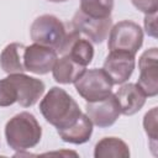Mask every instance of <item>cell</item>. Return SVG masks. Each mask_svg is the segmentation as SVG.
<instances>
[{
	"mask_svg": "<svg viewBox=\"0 0 158 158\" xmlns=\"http://www.w3.org/2000/svg\"><path fill=\"white\" fill-rule=\"evenodd\" d=\"M58 58V53L51 48L38 43L26 46L23 53V65L27 72L44 75L52 72L53 65Z\"/></svg>",
	"mask_w": 158,
	"mask_h": 158,
	"instance_id": "ba28073f",
	"label": "cell"
},
{
	"mask_svg": "<svg viewBox=\"0 0 158 158\" xmlns=\"http://www.w3.org/2000/svg\"><path fill=\"white\" fill-rule=\"evenodd\" d=\"M86 67L77 63L69 56L62 54L60 58H57L52 74L53 79L59 84H73L86 69Z\"/></svg>",
	"mask_w": 158,
	"mask_h": 158,
	"instance_id": "9a60e30c",
	"label": "cell"
},
{
	"mask_svg": "<svg viewBox=\"0 0 158 158\" xmlns=\"http://www.w3.org/2000/svg\"><path fill=\"white\" fill-rule=\"evenodd\" d=\"M142 43L143 31L138 23L130 20H122L111 26L107 42V48L110 51H123L136 56Z\"/></svg>",
	"mask_w": 158,
	"mask_h": 158,
	"instance_id": "5b68a950",
	"label": "cell"
},
{
	"mask_svg": "<svg viewBox=\"0 0 158 158\" xmlns=\"http://www.w3.org/2000/svg\"><path fill=\"white\" fill-rule=\"evenodd\" d=\"M85 110L93 125L100 128L112 126L118 118V116L121 115L120 106L115 94H111L107 98L99 101L86 102Z\"/></svg>",
	"mask_w": 158,
	"mask_h": 158,
	"instance_id": "30bf717a",
	"label": "cell"
},
{
	"mask_svg": "<svg viewBox=\"0 0 158 158\" xmlns=\"http://www.w3.org/2000/svg\"><path fill=\"white\" fill-rule=\"evenodd\" d=\"M95 158H128L130 148L125 141L117 137H104L94 148Z\"/></svg>",
	"mask_w": 158,
	"mask_h": 158,
	"instance_id": "e0dca14e",
	"label": "cell"
},
{
	"mask_svg": "<svg viewBox=\"0 0 158 158\" xmlns=\"http://www.w3.org/2000/svg\"><path fill=\"white\" fill-rule=\"evenodd\" d=\"M60 54H67L77 63L86 67L94 58V47L88 38L72 30L68 32V37Z\"/></svg>",
	"mask_w": 158,
	"mask_h": 158,
	"instance_id": "7c38bea8",
	"label": "cell"
},
{
	"mask_svg": "<svg viewBox=\"0 0 158 158\" xmlns=\"http://www.w3.org/2000/svg\"><path fill=\"white\" fill-rule=\"evenodd\" d=\"M135 56L123 51H110L104 62V70L111 79L112 84L120 85L126 83L135 70Z\"/></svg>",
	"mask_w": 158,
	"mask_h": 158,
	"instance_id": "8fae6325",
	"label": "cell"
},
{
	"mask_svg": "<svg viewBox=\"0 0 158 158\" xmlns=\"http://www.w3.org/2000/svg\"><path fill=\"white\" fill-rule=\"evenodd\" d=\"M144 30L148 36L157 38V12L147 14L144 16Z\"/></svg>",
	"mask_w": 158,
	"mask_h": 158,
	"instance_id": "7402d4cb",
	"label": "cell"
},
{
	"mask_svg": "<svg viewBox=\"0 0 158 158\" xmlns=\"http://www.w3.org/2000/svg\"><path fill=\"white\" fill-rule=\"evenodd\" d=\"M57 133L67 143L83 144L88 142L93 135V122L90 121L88 115L81 114L74 123L65 128L57 130Z\"/></svg>",
	"mask_w": 158,
	"mask_h": 158,
	"instance_id": "5bb4252c",
	"label": "cell"
},
{
	"mask_svg": "<svg viewBox=\"0 0 158 158\" xmlns=\"http://www.w3.org/2000/svg\"><path fill=\"white\" fill-rule=\"evenodd\" d=\"M51 2H64V1H68V0H48Z\"/></svg>",
	"mask_w": 158,
	"mask_h": 158,
	"instance_id": "603a6c76",
	"label": "cell"
},
{
	"mask_svg": "<svg viewBox=\"0 0 158 158\" xmlns=\"http://www.w3.org/2000/svg\"><path fill=\"white\" fill-rule=\"evenodd\" d=\"M157 107H152L148 112H146L144 117H143V127H144V131L148 136V138L151 139L149 144H151V148H156V144H157V128H158V125H157Z\"/></svg>",
	"mask_w": 158,
	"mask_h": 158,
	"instance_id": "d6986e66",
	"label": "cell"
},
{
	"mask_svg": "<svg viewBox=\"0 0 158 158\" xmlns=\"http://www.w3.org/2000/svg\"><path fill=\"white\" fill-rule=\"evenodd\" d=\"M133 6L142 11L144 15L157 12L158 10V0H131Z\"/></svg>",
	"mask_w": 158,
	"mask_h": 158,
	"instance_id": "44dd1931",
	"label": "cell"
},
{
	"mask_svg": "<svg viewBox=\"0 0 158 158\" xmlns=\"http://www.w3.org/2000/svg\"><path fill=\"white\" fill-rule=\"evenodd\" d=\"M114 0H80L79 10L90 17L106 19L111 17Z\"/></svg>",
	"mask_w": 158,
	"mask_h": 158,
	"instance_id": "ac0fdd59",
	"label": "cell"
},
{
	"mask_svg": "<svg viewBox=\"0 0 158 158\" xmlns=\"http://www.w3.org/2000/svg\"><path fill=\"white\" fill-rule=\"evenodd\" d=\"M17 102V93L12 83L4 78L0 80V107L11 106L12 104Z\"/></svg>",
	"mask_w": 158,
	"mask_h": 158,
	"instance_id": "ffe728a7",
	"label": "cell"
},
{
	"mask_svg": "<svg viewBox=\"0 0 158 158\" xmlns=\"http://www.w3.org/2000/svg\"><path fill=\"white\" fill-rule=\"evenodd\" d=\"M158 49L152 47L144 51L138 59L139 77L137 85L146 96L153 98L158 94Z\"/></svg>",
	"mask_w": 158,
	"mask_h": 158,
	"instance_id": "52a82bcc",
	"label": "cell"
},
{
	"mask_svg": "<svg viewBox=\"0 0 158 158\" xmlns=\"http://www.w3.org/2000/svg\"><path fill=\"white\" fill-rule=\"evenodd\" d=\"M16 89L17 102L22 107L33 106L44 93V83L41 79L26 75L23 73L9 74L6 77Z\"/></svg>",
	"mask_w": 158,
	"mask_h": 158,
	"instance_id": "9c48e42d",
	"label": "cell"
},
{
	"mask_svg": "<svg viewBox=\"0 0 158 158\" xmlns=\"http://www.w3.org/2000/svg\"><path fill=\"white\" fill-rule=\"evenodd\" d=\"M30 36L35 43L51 47L57 53H60L67 41L68 31L58 17L44 14L33 20L30 27Z\"/></svg>",
	"mask_w": 158,
	"mask_h": 158,
	"instance_id": "3957f363",
	"label": "cell"
},
{
	"mask_svg": "<svg viewBox=\"0 0 158 158\" xmlns=\"http://www.w3.org/2000/svg\"><path fill=\"white\" fill-rule=\"evenodd\" d=\"M112 26V19H96L90 17L81 12L79 9L74 14L72 19V27L74 31H77L79 35H83L85 38L94 43H102L106 37L109 36V32Z\"/></svg>",
	"mask_w": 158,
	"mask_h": 158,
	"instance_id": "8992f818",
	"label": "cell"
},
{
	"mask_svg": "<svg viewBox=\"0 0 158 158\" xmlns=\"http://www.w3.org/2000/svg\"><path fill=\"white\" fill-rule=\"evenodd\" d=\"M78 94L88 102L99 101L112 94V81L104 69L85 70L74 83Z\"/></svg>",
	"mask_w": 158,
	"mask_h": 158,
	"instance_id": "277c9868",
	"label": "cell"
},
{
	"mask_svg": "<svg viewBox=\"0 0 158 158\" xmlns=\"http://www.w3.org/2000/svg\"><path fill=\"white\" fill-rule=\"evenodd\" d=\"M40 111L44 120L57 130L74 123L83 114L77 101L62 88L52 86L40 102Z\"/></svg>",
	"mask_w": 158,
	"mask_h": 158,
	"instance_id": "6da1fadb",
	"label": "cell"
},
{
	"mask_svg": "<svg viewBox=\"0 0 158 158\" xmlns=\"http://www.w3.org/2000/svg\"><path fill=\"white\" fill-rule=\"evenodd\" d=\"M42 137V127L35 115L22 111L12 116L5 126V138L10 148L22 152L36 147Z\"/></svg>",
	"mask_w": 158,
	"mask_h": 158,
	"instance_id": "7a4b0ae2",
	"label": "cell"
},
{
	"mask_svg": "<svg viewBox=\"0 0 158 158\" xmlns=\"http://www.w3.org/2000/svg\"><path fill=\"white\" fill-rule=\"evenodd\" d=\"M120 111L125 116H132L137 114L146 102V95L137 84L127 83L123 84L115 94Z\"/></svg>",
	"mask_w": 158,
	"mask_h": 158,
	"instance_id": "4fadbf2b",
	"label": "cell"
},
{
	"mask_svg": "<svg viewBox=\"0 0 158 158\" xmlns=\"http://www.w3.org/2000/svg\"><path fill=\"white\" fill-rule=\"evenodd\" d=\"M26 46L22 43H10L7 44L0 54V67L7 74L23 73L26 72L23 65V53Z\"/></svg>",
	"mask_w": 158,
	"mask_h": 158,
	"instance_id": "2e32d148",
	"label": "cell"
}]
</instances>
